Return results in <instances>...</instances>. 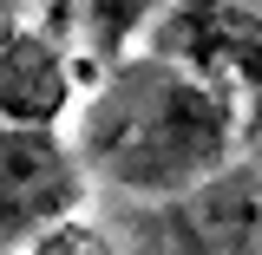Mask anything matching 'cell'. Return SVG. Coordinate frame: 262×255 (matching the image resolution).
I'll list each match as a JSON object with an SVG mask.
<instances>
[{
  "mask_svg": "<svg viewBox=\"0 0 262 255\" xmlns=\"http://www.w3.org/2000/svg\"><path fill=\"white\" fill-rule=\"evenodd\" d=\"M85 157L66 151L53 125H7L0 137V236L7 255H20L53 223H72L85 203Z\"/></svg>",
  "mask_w": 262,
  "mask_h": 255,
  "instance_id": "2",
  "label": "cell"
},
{
  "mask_svg": "<svg viewBox=\"0 0 262 255\" xmlns=\"http://www.w3.org/2000/svg\"><path fill=\"white\" fill-rule=\"evenodd\" d=\"M236 125H243L236 85L170 59V53H138V59H118L92 85L79 111V157L92 177L131 196L177 203L196 183L229 170Z\"/></svg>",
  "mask_w": 262,
  "mask_h": 255,
  "instance_id": "1",
  "label": "cell"
},
{
  "mask_svg": "<svg viewBox=\"0 0 262 255\" xmlns=\"http://www.w3.org/2000/svg\"><path fill=\"white\" fill-rule=\"evenodd\" d=\"M158 53L223 85H262V0H170Z\"/></svg>",
  "mask_w": 262,
  "mask_h": 255,
  "instance_id": "3",
  "label": "cell"
},
{
  "mask_svg": "<svg viewBox=\"0 0 262 255\" xmlns=\"http://www.w3.org/2000/svg\"><path fill=\"white\" fill-rule=\"evenodd\" d=\"M59 7H66V0H59Z\"/></svg>",
  "mask_w": 262,
  "mask_h": 255,
  "instance_id": "8",
  "label": "cell"
},
{
  "mask_svg": "<svg viewBox=\"0 0 262 255\" xmlns=\"http://www.w3.org/2000/svg\"><path fill=\"white\" fill-rule=\"evenodd\" d=\"M158 7H164V0H79V33H85V46H92V53L118 59V53H125V39L144 27Z\"/></svg>",
  "mask_w": 262,
  "mask_h": 255,
  "instance_id": "6",
  "label": "cell"
},
{
  "mask_svg": "<svg viewBox=\"0 0 262 255\" xmlns=\"http://www.w3.org/2000/svg\"><path fill=\"white\" fill-rule=\"evenodd\" d=\"M20 255H118V249H112V236L98 223H79L72 216V223H53L46 236H33Z\"/></svg>",
  "mask_w": 262,
  "mask_h": 255,
  "instance_id": "7",
  "label": "cell"
},
{
  "mask_svg": "<svg viewBox=\"0 0 262 255\" xmlns=\"http://www.w3.org/2000/svg\"><path fill=\"white\" fill-rule=\"evenodd\" d=\"M170 255H262V170L229 164L223 177L196 183L164 210Z\"/></svg>",
  "mask_w": 262,
  "mask_h": 255,
  "instance_id": "4",
  "label": "cell"
},
{
  "mask_svg": "<svg viewBox=\"0 0 262 255\" xmlns=\"http://www.w3.org/2000/svg\"><path fill=\"white\" fill-rule=\"evenodd\" d=\"M72 105V65H66L53 33L27 27L20 13H7V39H0V111L7 125H59Z\"/></svg>",
  "mask_w": 262,
  "mask_h": 255,
  "instance_id": "5",
  "label": "cell"
}]
</instances>
